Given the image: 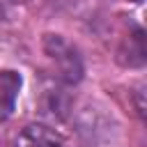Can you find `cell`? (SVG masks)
Returning a JSON list of instances; mask_svg holds the SVG:
<instances>
[{"label":"cell","mask_w":147,"mask_h":147,"mask_svg":"<svg viewBox=\"0 0 147 147\" xmlns=\"http://www.w3.org/2000/svg\"><path fill=\"white\" fill-rule=\"evenodd\" d=\"M14 147H67V145L57 131H53L46 124L32 122L18 131Z\"/></svg>","instance_id":"obj_4"},{"label":"cell","mask_w":147,"mask_h":147,"mask_svg":"<svg viewBox=\"0 0 147 147\" xmlns=\"http://www.w3.org/2000/svg\"><path fill=\"white\" fill-rule=\"evenodd\" d=\"M145 87L142 85H138L131 94H133V108H136V113H138V117H145V92H142Z\"/></svg>","instance_id":"obj_7"},{"label":"cell","mask_w":147,"mask_h":147,"mask_svg":"<svg viewBox=\"0 0 147 147\" xmlns=\"http://www.w3.org/2000/svg\"><path fill=\"white\" fill-rule=\"evenodd\" d=\"M23 87V78L14 69H0V122H7L14 110Z\"/></svg>","instance_id":"obj_5"},{"label":"cell","mask_w":147,"mask_h":147,"mask_svg":"<svg viewBox=\"0 0 147 147\" xmlns=\"http://www.w3.org/2000/svg\"><path fill=\"white\" fill-rule=\"evenodd\" d=\"M9 2H16V5H25L28 0H9Z\"/></svg>","instance_id":"obj_8"},{"label":"cell","mask_w":147,"mask_h":147,"mask_svg":"<svg viewBox=\"0 0 147 147\" xmlns=\"http://www.w3.org/2000/svg\"><path fill=\"white\" fill-rule=\"evenodd\" d=\"M2 16H5V9H2V5H0V18H2Z\"/></svg>","instance_id":"obj_9"},{"label":"cell","mask_w":147,"mask_h":147,"mask_svg":"<svg viewBox=\"0 0 147 147\" xmlns=\"http://www.w3.org/2000/svg\"><path fill=\"white\" fill-rule=\"evenodd\" d=\"M41 110L53 119H69L74 110V99L69 96L67 85H60V83L46 85L41 92Z\"/></svg>","instance_id":"obj_3"},{"label":"cell","mask_w":147,"mask_h":147,"mask_svg":"<svg viewBox=\"0 0 147 147\" xmlns=\"http://www.w3.org/2000/svg\"><path fill=\"white\" fill-rule=\"evenodd\" d=\"M119 60L126 64V67H142L145 64V34L140 28H133L122 46H119Z\"/></svg>","instance_id":"obj_6"},{"label":"cell","mask_w":147,"mask_h":147,"mask_svg":"<svg viewBox=\"0 0 147 147\" xmlns=\"http://www.w3.org/2000/svg\"><path fill=\"white\" fill-rule=\"evenodd\" d=\"M136 2H140V0H136Z\"/></svg>","instance_id":"obj_10"},{"label":"cell","mask_w":147,"mask_h":147,"mask_svg":"<svg viewBox=\"0 0 147 147\" xmlns=\"http://www.w3.org/2000/svg\"><path fill=\"white\" fill-rule=\"evenodd\" d=\"M41 51L51 64L55 83L71 87V85H78L83 80V74H85L83 55L76 48V44H71L64 34L46 32L41 37Z\"/></svg>","instance_id":"obj_2"},{"label":"cell","mask_w":147,"mask_h":147,"mask_svg":"<svg viewBox=\"0 0 147 147\" xmlns=\"http://www.w3.org/2000/svg\"><path fill=\"white\" fill-rule=\"evenodd\" d=\"M69 119L74 124L78 140L85 147H110L117 140V119L113 117V113H108L106 106L96 101H85L80 106L74 103Z\"/></svg>","instance_id":"obj_1"}]
</instances>
